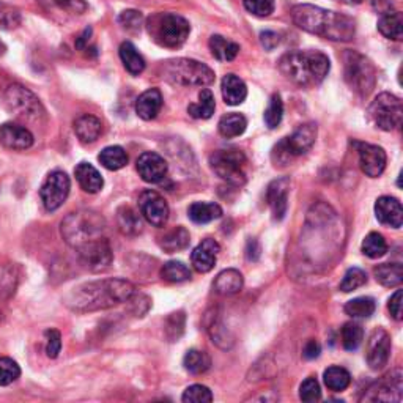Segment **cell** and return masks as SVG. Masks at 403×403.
Instances as JSON below:
<instances>
[{
	"label": "cell",
	"instance_id": "obj_1",
	"mask_svg": "<svg viewBox=\"0 0 403 403\" xmlns=\"http://www.w3.org/2000/svg\"><path fill=\"white\" fill-rule=\"evenodd\" d=\"M134 293L136 287L126 279H101L74 287L64 302L76 314H90L128 302Z\"/></svg>",
	"mask_w": 403,
	"mask_h": 403
},
{
	"label": "cell",
	"instance_id": "obj_2",
	"mask_svg": "<svg viewBox=\"0 0 403 403\" xmlns=\"http://www.w3.org/2000/svg\"><path fill=\"white\" fill-rule=\"evenodd\" d=\"M292 19L304 32L329 41L347 43L352 41L356 35V22L353 18L311 4L293 6Z\"/></svg>",
	"mask_w": 403,
	"mask_h": 403
},
{
	"label": "cell",
	"instance_id": "obj_3",
	"mask_svg": "<svg viewBox=\"0 0 403 403\" xmlns=\"http://www.w3.org/2000/svg\"><path fill=\"white\" fill-rule=\"evenodd\" d=\"M279 69L299 87H314L328 76L331 61L327 54L320 51H292L279 60Z\"/></svg>",
	"mask_w": 403,
	"mask_h": 403
},
{
	"label": "cell",
	"instance_id": "obj_4",
	"mask_svg": "<svg viewBox=\"0 0 403 403\" xmlns=\"http://www.w3.org/2000/svg\"><path fill=\"white\" fill-rule=\"evenodd\" d=\"M104 230V218L91 210L69 213L64 222H61V237L74 249H79L84 244L95 242L98 238H103Z\"/></svg>",
	"mask_w": 403,
	"mask_h": 403
},
{
	"label": "cell",
	"instance_id": "obj_5",
	"mask_svg": "<svg viewBox=\"0 0 403 403\" xmlns=\"http://www.w3.org/2000/svg\"><path fill=\"white\" fill-rule=\"evenodd\" d=\"M146 32L162 48L176 49L188 40L191 26L176 13H156L146 21Z\"/></svg>",
	"mask_w": 403,
	"mask_h": 403
},
{
	"label": "cell",
	"instance_id": "obj_6",
	"mask_svg": "<svg viewBox=\"0 0 403 403\" xmlns=\"http://www.w3.org/2000/svg\"><path fill=\"white\" fill-rule=\"evenodd\" d=\"M162 77L180 87H207L214 82V71L192 59H172L162 64Z\"/></svg>",
	"mask_w": 403,
	"mask_h": 403
},
{
	"label": "cell",
	"instance_id": "obj_7",
	"mask_svg": "<svg viewBox=\"0 0 403 403\" xmlns=\"http://www.w3.org/2000/svg\"><path fill=\"white\" fill-rule=\"evenodd\" d=\"M4 103L14 119L29 125H41L46 120V111L34 91L21 84H11L4 93Z\"/></svg>",
	"mask_w": 403,
	"mask_h": 403
},
{
	"label": "cell",
	"instance_id": "obj_8",
	"mask_svg": "<svg viewBox=\"0 0 403 403\" xmlns=\"http://www.w3.org/2000/svg\"><path fill=\"white\" fill-rule=\"evenodd\" d=\"M344 77L348 87L361 98H367L377 84L374 64L358 51H347L344 54Z\"/></svg>",
	"mask_w": 403,
	"mask_h": 403
},
{
	"label": "cell",
	"instance_id": "obj_9",
	"mask_svg": "<svg viewBox=\"0 0 403 403\" xmlns=\"http://www.w3.org/2000/svg\"><path fill=\"white\" fill-rule=\"evenodd\" d=\"M317 139V125L315 123H304L289 137L282 139L271 153V158L277 164H289L292 158L301 156L312 149Z\"/></svg>",
	"mask_w": 403,
	"mask_h": 403
},
{
	"label": "cell",
	"instance_id": "obj_10",
	"mask_svg": "<svg viewBox=\"0 0 403 403\" xmlns=\"http://www.w3.org/2000/svg\"><path fill=\"white\" fill-rule=\"evenodd\" d=\"M246 156L239 150H218L210 156L213 172L226 183L242 188L246 184Z\"/></svg>",
	"mask_w": 403,
	"mask_h": 403
},
{
	"label": "cell",
	"instance_id": "obj_11",
	"mask_svg": "<svg viewBox=\"0 0 403 403\" xmlns=\"http://www.w3.org/2000/svg\"><path fill=\"white\" fill-rule=\"evenodd\" d=\"M369 120L378 129L394 131L400 128L403 119V106L400 98L392 93H379L369 106Z\"/></svg>",
	"mask_w": 403,
	"mask_h": 403
},
{
	"label": "cell",
	"instance_id": "obj_12",
	"mask_svg": "<svg viewBox=\"0 0 403 403\" xmlns=\"http://www.w3.org/2000/svg\"><path fill=\"white\" fill-rule=\"evenodd\" d=\"M69 189H71V181H69V176L64 170H54V172H51L40 189V196L46 210H59L68 199Z\"/></svg>",
	"mask_w": 403,
	"mask_h": 403
},
{
	"label": "cell",
	"instance_id": "obj_13",
	"mask_svg": "<svg viewBox=\"0 0 403 403\" xmlns=\"http://www.w3.org/2000/svg\"><path fill=\"white\" fill-rule=\"evenodd\" d=\"M402 370L395 369L382 379L372 384L367 391H364L362 402H400L402 400Z\"/></svg>",
	"mask_w": 403,
	"mask_h": 403
},
{
	"label": "cell",
	"instance_id": "obj_14",
	"mask_svg": "<svg viewBox=\"0 0 403 403\" xmlns=\"http://www.w3.org/2000/svg\"><path fill=\"white\" fill-rule=\"evenodd\" d=\"M76 251L79 252V259L82 265L87 267L90 271H93V273H99V271L107 269L114 260L112 247L104 237L98 238L91 243L84 244Z\"/></svg>",
	"mask_w": 403,
	"mask_h": 403
},
{
	"label": "cell",
	"instance_id": "obj_15",
	"mask_svg": "<svg viewBox=\"0 0 403 403\" xmlns=\"http://www.w3.org/2000/svg\"><path fill=\"white\" fill-rule=\"evenodd\" d=\"M139 208L146 222L153 227H164L169 221V205L158 192L144 191L139 197Z\"/></svg>",
	"mask_w": 403,
	"mask_h": 403
},
{
	"label": "cell",
	"instance_id": "obj_16",
	"mask_svg": "<svg viewBox=\"0 0 403 403\" xmlns=\"http://www.w3.org/2000/svg\"><path fill=\"white\" fill-rule=\"evenodd\" d=\"M391 336L383 328L372 332L367 342V364L372 370H382L391 358Z\"/></svg>",
	"mask_w": 403,
	"mask_h": 403
},
{
	"label": "cell",
	"instance_id": "obj_17",
	"mask_svg": "<svg viewBox=\"0 0 403 403\" xmlns=\"http://www.w3.org/2000/svg\"><path fill=\"white\" fill-rule=\"evenodd\" d=\"M359 154V166L364 174L370 178H377L384 172L386 169V151L378 145H372L366 142L353 144Z\"/></svg>",
	"mask_w": 403,
	"mask_h": 403
},
{
	"label": "cell",
	"instance_id": "obj_18",
	"mask_svg": "<svg viewBox=\"0 0 403 403\" xmlns=\"http://www.w3.org/2000/svg\"><path fill=\"white\" fill-rule=\"evenodd\" d=\"M137 172L145 183L156 184L164 180L167 175V161L154 151H145L137 158Z\"/></svg>",
	"mask_w": 403,
	"mask_h": 403
},
{
	"label": "cell",
	"instance_id": "obj_19",
	"mask_svg": "<svg viewBox=\"0 0 403 403\" xmlns=\"http://www.w3.org/2000/svg\"><path fill=\"white\" fill-rule=\"evenodd\" d=\"M35 137L30 133V129L26 128L21 123H4L0 126V144L5 149L14 150V151H24L29 150L34 145Z\"/></svg>",
	"mask_w": 403,
	"mask_h": 403
},
{
	"label": "cell",
	"instance_id": "obj_20",
	"mask_svg": "<svg viewBox=\"0 0 403 403\" xmlns=\"http://www.w3.org/2000/svg\"><path fill=\"white\" fill-rule=\"evenodd\" d=\"M289 192H290V178H277L271 181L267 189V201L273 213L274 221H282L287 214L289 207Z\"/></svg>",
	"mask_w": 403,
	"mask_h": 403
},
{
	"label": "cell",
	"instance_id": "obj_21",
	"mask_svg": "<svg viewBox=\"0 0 403 403\" xmlns=\"http://www.w3.org/2000/svg\"><path fill=\"white\" fill-rule=\"evenodd\" d=\"M221 246L213 238H205L191 254V262L197 273H210L214 268Z\"/></svg>",
	"mask_w": 403,
	"mask_h": 403
},
{
	"label": "cell",
	"instance_id": "obj_22",
	"mask_svg": "<svg viewBox=\"0 0 403 403\" xmlns=\"http://www.w3.org/2000/svg\"><path fill=\"white\" fill-rule=\"evenodd\" d=\"M375 216L383 226L400 229L403 224V208L400 201L395 197L383 196L375 204Z\"/></svg>",
	"mask_w": 403,
	"mask_h": 403
},
{
	"label": "cell",
	"instance_id": "obj_23",
	"mask_svg": "<svg viewBox=\"0 0 403 403\" xmlns=\"http://www.w3.org/2000/svg\"><path fill=\"white\" fill-rule=\"evenodd\" d=\"M162 107V95L158 89H149L136 101V114L145 121L156 119Z\"/></svg>",
	"mask_w": 403,
	"mask_h": 403
},
{
	"label": "cell",
	"instance_id": "obj_24",
	"mask_svg": "<svg viewBox=\"0 0 403 403\" xmlns=\"http://www.w3.org/2000/svg\"><path fill=\"white\" fill-rule=\"evenodd\" d=\"M244 285L243 274L238 269H224L222 273L216 276L213 282L214 292L221 294V297H232L242 292Z\"/></svg>",
	"mask_w": 403,
	"mask_h": 403
},
{
	"label": "cell",
	"instance_id": "obj_25",
	"mask_svg": "<svg viewBox=\"0 0 403 403\" xmlns=\"http://www.w3.org/2000/svg\"><path fill=\"white\" fill-rule=\"evenodd\" d=\"M74 133L82 144H93L103 133V123L95 115L85 114L74 120Z\"/></svg>",
	"mask_w": 403,
	"mask_h": 403
},
{
	"label": "cell",
	"instance_id": "obj_26",
	"mask_svg": "<svg viewBox=\"0 0 403 403\" xmlns=\"http://www.w3.org/2000/svg\"><path fill=\"white\" fill-rule=\"evenodd\" d=\"M76 180L81 188L89 194H96L104 186V180L98 170L93 167L90 162H79L74 169Z\"/></svg>",
	"mask_w": 403,
	"mask_h": 403
},
{
	"label": "cell",
	"instance_id": "obj_27",
	"mask_svg": "<svg viewBox=\"0 0 403 403\" xmlns=\"http://www.w3.org/2000/svg\"><path fill=\"white\" fill-rule=\"evenodd\" d=\"M222 96L226 104L229 106H239L244 103L247 98V87L243 79H239L237 74H226L221 84Z\"/></svg>",
	"mask_w": 403,
	"mask_h": 403
},
{
	"label": "cell",
	"instance_id": "obj_28",
	"mask_svg": "<svg viewBox=\"0 0 403 403\" xmlns=\"http://www.w3.org/2000/svg\"><path fill=\"white\" fill-rule=\"evenodd\" d=\"M378 30L383 36L394 41H400L403 36V21L402 13L397 10H391L382 14L378 21Z\"/></svg>",
	"mask_w": 403,
	"mask_h": 403
},
{
	"label": "cell",
	"instance_id": "obj_29",
	"mask_svg": "<svg viewBox=\"0 0 403 403\" xmlns=\"http://www.w3.org/2000/svg\"><path fill=\"white\" fill-rule=\"evenodd\" d=\"M189 219L194 224H208L222 216V208L214 201H196L189 207Z\"/></svg>",
	"mask_w": 403,
	"mask_h": 403
},
{
	"label": "cell",
	"instance_id": "obj_30",
	"mask_svg": "<svg viewBox=\"0 0 403 403\" xmlns=\"http://www.w3.org/2000/svg\"><path fill=\"white\" fill-rule=\"evenodd\" d=\"M189 242H191L189 232L180 226L167 232L164 237H161L159 246L162 251H166L169 254H175L186 249V247L189 246Z\"/></svg>",
	"mask_w": 403,
	"mask_h": 403
},
{
	"label": "cell",
	"instance_id": "obj_31",
	"mask_svg": "<svg viewBox=\"0 0 403 403\" xmlns=\"http://www.w3.org/2000/svg\"><path fill=\"white\" fill-rule=\"evenodd\" d=\"M120 59L123 66L126 68V71L133 76H139L145 69V60L136 49V46L129 41L121 43L120 46Z\"/></svg>",
	"mask_w": 403,
	"mask_h": 403
},
{
	"label": "cell",
	"instance_id": "obj_32",
	"mask_svg": "<svg viewBox=\"0 0 403 403\" xmlns=\"http://www.w3.org/2000/svg\"><path fill=\"white\" fill-rule=\"evenodd\" d=\"M216 109V101L212 90L201 89L199 93V103H194L188 106V114L192 119L197 120H207L210 119Z\"/></svg>",
	"mask_w": 403,
	"mask_h": 403
},
{
	"label": "cell",
	"instance_id": "obj_33",
	"mask_svg": "<svg viewBox=\"0 0 403 403\" xmlns=\"http://www.w3.org/2000/svg\"><path fill=\"white\" fill-rule=\"evenodd\" d=\"M377 281L383 287H399L403 282V268L400 263H383L374 269Z\"/></svg>",
	"mask_w": 403,
	"mask_h": 403
},
{
	"label": "cell",
	"instance_id": "obj_34",
	"mask_svg": "<svg viewBox=\"0 0 403 403\" xmlns=\"http://www.w3.org/2000/svg\"><path fill=\"white\" fill-rule=\"evenodd\" d=\"M117 222H119V229L121 234L129 235V237L139 235L144 230L141 216H139L133 208H129V207H121L117 212Z\"/></svg>",
	"mask_w": 403,
	"mask_h": 403
},
{
	"label": "cell",
	"instance_id": "obj_35",
	"mask_svg": "<svg viewBox=\"0 0 403 403\" xmlns=\"http://www.w3.org/2000/svg\"><path fill=\"white\" fill-rule=\"evenodd\" d=\"M247 128V120L244 115L238 114V112H230L227 115H224V117L219 120V125L218 129L222 137H238L242 136Z\"/></svg>",
	"mask_w": 403,
	"mask_h": 403
},
{
	"label": "cell",
	"instance_id": "obj_36",
	"mask_svg": "<svg viewBox=\"0 0 403 403\" xmlns=\"http://www.w3.org/2000/svg\"><path fill=\"white\" fill-rule=\"evenodd\" d=\"M208 44H210V51L213 56L221 61H232L239 52V46L237 43L230 41L221 35H213Z\"/></svg>",
	"mask_w": 403,
	"mask_h": 403
},
{
	"label": "cell",
	"instance_id": "obj_37",
	"mask_svg": "<svg viewBox=\"0 0 403 403\" xmlns=\"http://www.w3.org/2000/svg\"><path fill=\"white\" fill-rule=\"evenodd\" d=\"M98 159L107 170H120L128 164V154L119 145L106 146V149L99 153Z\"/></svg>",
	"mask_w": 403,
	"mask_h": 403
},
{
	"label": "cell",
	"instance_id": "obj_38",
	"mask_svg": "<svg viewBox=\"0 0 403 403\" xmlns=\"http://www.w3.org/2000/svg\"><path fill=\"white\" fill-rule=\"evenodd\" d=\"M323 379L328 389L334 391V392L345 391L352 383V377L350 374H348V370H345L344 367H339V366H332L324 370Z\"/></svg>",
	"mask_w": 403,
	"mask_h": 403
},
{
	"label": "cell",
	"instance_id": "obj_39",
	"mask_svg": "<svg viewBox=\"0 0 403 403\" xmlns=\"http://www.w3.org/2000/svg\"><path fill=\"white\" fill-rule=\"evenodd\" d=\"M184 369L192 375H200L212 367V358L208 353L200 350H189L183 358Z\"/></svg>",
	"mask_w": 403,
	"mask_h": 403
},
{
	"label": "cell",
	"instance_id": "obj_40",
	"mask_svg": "<svg viewBox=\"0 0 403 403\" xmlns=\"http://www.w3.org/2000/svg\"><path fill=\"white\" fill-rule=\"evenodd\" d=\"M375 309H377L375 301L370 297L354 298L345 304L347 315L353 317V319H369V317L374 315Z\"/></svg>",
	"mask_w": 403,
	"mask_h": 403
},
{
	"label": "cell",
	"instance_id": "obj_41",
	"mask_svg": "<svg viewBox=\"0 0 403 403\" xmlns=\"http://www.w3.org/2000/svg\"><path fill=\"white\" fill-rule=\"evenodd\" d=\"M361 251L364 255H367L369 259H382L387 252V243L382 234L378 232H372L361 244Z\"/></svg>",
	"mask_w": 403,
	"mask_h": 403
},
{
	"label": "cell",
	"instance_id": "obj_42",
	"mask_svg": "<svg viewBox=\"0 0 403 403\" xmlns=\"http://www.w3.org/2000/svg\"><path fill=\"white\" fill-rule=\"evenodd\" d=\"M161 277L164 279V281L172 282V284L184 282V281H189V279H191V269L186 267L183 262L170 260V262L164 263V267H162Z\"/></svg>",
	"mask_w": 403,
	"mask_h": 403
},
{
	"label": "cell",
	"instance_id": "obj_43",
	"mask_svg": "<svg viewBox=\"0 0 403 403\" xmlns=\"http://www.w3.org/2000/svg\"><path fill=\"white\" fill-rule=\"evenodd\" d=\"M207 329L210 332L213 344L222 348V350H227V348L234 345V336L230 334V331L226 328V324L219 320V317H213L212 322L208 323Z\"/></svg>",
	"mask_w": 403,
	"mask_h": 403
},
{
	"label": "cell",
	"instance_id": "obj_44",
	"mask_svg": "<svg viewBox=\"0 0 403 403\" xmlns=\"http://www.w3.org/2000/svg\"><path fill=\"white\" fill-rule=\"evenodd\" d=\"M364 340V329L358 323H345L342 328V345L347 352L358 350Z\"/></svg>",
	"mask_w": 403,
	"mask_h": 403
},
{
	"label": "cell",
	"instance_id": "obj_45",
	"mask_svg": "<svg viewBox=\"0 0 403 403\" xmlns=\"http://www.w3.org/2000/svg\"><path fill=\"white\" fill-rule=\"evenodd\" d=\"M19 274L14 265L0 268V298H10L18 287Z\"/></svg>",
	"mask_w": 403,
	"mask_h": 403
},
{
	"label": "cell",
	"instance_id": "obj_46",
	"mask_svg": "<svg viewBox=\"0 0 403 403\" xmlns=\"http://www.w3.org/2000/svg\"><path fill=\"white\" fill-rule=\"evenodd\" d=\"M282 117H284V103L281 95H277L276 93V95H273L269 99L267 111L263 114V120H265V125L269 129H274L281 125Z\"/></svg>",
	"mask_w": 403,
	"mask_h": 403
},
{
	"label": "cell",
	"instance_id": "obj_47",
	"mask_svg": "<svg viewBox=\"0 0 403 403\" xmlns=\"http://www.w3.org/2000/svg\"><path fill=\"white\" fill-rule=\"evenodd\" d=\"M22 22V14L13 5L0 2V30L18 29Z\"/></svg>",
	"mask_w": 403,
	"mask_h": 403
},
{
	"label": "cell",
	"instance_id": "obj_48",
	"mask_svg": "<svg viewBox=\"0 0 403 403\" xmlns=\"http://www.w3.org/2000/svg\"><path fill=\"white\" fill-rule=\"evenodd\" d=\"M364 284H367L366 271H362L361 268H350L345 273L342 282H340V290L344 293H350L353 290H358Z\"/></svg>",
	"mask_w": 403,
	"mask_h": 403
},
{
	"label": "cell",
	"instance_id": "obj_49",
	"mask_svg": "<svg viewBox=\"0 0 403 403\" xmlns=\"http://www.w3.org/2000/svg\"><path fill=\"white\" fill-rule=\"evenodd\" d=\"M117 21L123 30H126V32L131 34H137L144 26V14L137 10H125L120 13Z\"/></svg>",
	"mask_w": 403,
	"mask_h": 403
},
{
	"label": "cell",
	"instance_id": "obj_50",
	"mask_svg": "<svg viewBox=\"0 0 403 403\" xmlns=\"http://www.w3.org/2000/svg\"><path fill=\"white\" fill-rule=\"evenodd\" d=\"M21 377V367L11 358H0V386H9Z\"/></svg>",
	"mask_w": 403,
	"mask_h": 403
},
{
	"label": "cell",
	"instance_id": "obj_51",
	"mask_svg": "<svg viewBox=\"0 0 403 403\" xmlns=\"http://www.w3.org/2000/svg\"><path fill=\"white\" fill-rule=\"evenodd\" d=\"M181 400L186 403H210L213 400V394L207 386L192 384L183 392Z\"/></svg>",
	"mask_w": 403,
	"mask_h": 403
},
{
	"label": "cell",
	"instance_id": "obj_52",
	"mask_svg": "<svg viewBox=\"0 0 403 403\" xmlns=\"http://www.w3.org/2000/svg\"><path fill=\"white\" fill-rule=\"evenodd\" d=\"M184 322H186V317L184 312H175V314H170L169 319L166 320V336L172 340H178L184 332Z\"/></svg>",
	"mask_w": 403,
	"mask_h": 403
},
{
	"label": "cell",
	"instance_id": "obj_53",
	"mask_svg": "<svg viewBox=\"0 0 403 403\" xmlns=\"http://www.w3.org/2000/svg\"><path fill=\"white\" fill-rule=\"evenodd\" d=\"M299 399L302 402H307V403H312V402H317V400L322 399V389H320L319 382H317V378L309 377L301 383Z\"/></svg>",
	"mask_w": 403,
	"mask_h": 403
},
{
	"label": "cell",
	"instance_id": "obj_54",
	"mask_svg": "<svg viewBox=\"0 0 403 403\" xmlns=\"http://www.w3.org/2000/svg\"><path fill=\"white\" fill-rule=\"evenodd\" d=\"M244 9L254 16L267 18L276 9L274 0H243Z\"/></svg>",
	"mask_w": 403,
	"mask_h": 403
},
{
	"label": "cell",
	"instance_id": "obj_55",
	"mask_svg": "<svg viewBox=\"0 0 403 403\" xmlns=\"http://www.w3.org/2000/svg\"><path fill=\"white\" fill-rule=\"evenodd\" d=\"M40 2L46 4L48 6H56L59 10L76 13V14H81L87 10L85 0H40Z\"/></svg>",
	"mask_w": 403,
	"mask_h": 403
},
{
	"label": "cell",
	"instance_id": "obj_56",
	"mask_svg": "<svg viewBox=\"0 0 403 403\" xmlns=\"http://www.w3.org/2000/svg\"><path fill=\"white\" fill-rule=\"evenodd\" d=\"M46 337V354L48 358L56 359L60 350H61V336L57 329H48L44 331Z\"/></svg>",
	"mask_w": 403,
	"mask_h": 403
},
{
	"label": "cell",
	"instance_id": "obj_57",
	"mask_svg": "<svg viewBox=\"0 0 403 403\" xmlns=\"http://www.w3.org/2000/svg\"><path fill=\"white\" fill-rule=\"evenodd\" d=\"M387 309H389V312L392 315L394 320L400 322L403 319V312H402V290L395 292L391 299H389V304H387Z\"/></svg>",
	"mask_w": 403,
	"mask_h": 403
},
{
	"label": "cell",
	"instance_id": "obj_58",
	"mask_svg": "<svg viewBox=\"0 0 403 403\" xmlns=\"http://www.w3.org/2000/svg\"><path fill=\"white\" fill-rule=\"evenodd\" d=\"M260 43L267 51H273L277 48L279 43H281V36H279L276 32L267 30V32L260 34Z\"/></svg>",
	"mask_w": 403,
	"mask_h": 403
},
{
	"label": "cell",
	"instance_id": "obj_59",
	"mask_svg": "<svg viewBox=\"0 0 403 403\" xmlns=\"http://www.w3.org/2000/svg\"><path fill=\"white\" fill-rule=\"evenodd\" d=\"M260 252H262V249H260L259 242H257V239L251 238L246 244V259L249 262H257L259 257H260Z\"/></svg>",
	"mask_w": 403,
	"mask_h": 403
},
{
	"label": "cell",
	"instance_id": "obj_60",
	"mask_svg": "<svg viewBox=\"0 0 403 403\" xmlns=\"http://www.w3.org/2000/svg\"><path fill=\"white\" fill-rule=\"evenodd\" d=\"M320 344L317 342V340H309V342L304 345V350H302V356H304L306 359H315L320 356Z\"/></svg>",
	"mask_w": 403,
	"mask_h": 403
},
{
	"label": "cell",
	"instance_id": "obj_61",
	"mask_svg": "<svg viewBox=\"0 0 403 403\" xmlns=\"http://www.w3.org/2000/svg\"><path fill=\"white\" fill-rule=\"evenodd\" d=\"M91 27H87L84 30V32L81 34L79 38H76V49H79V51H85L89 48V41H90V36H91Z\"/></svg>",
	"mask_w": 403,
	"mask_h": 403
},
{
	"label": "cell",
	"instance_id": "obj_62",
	"mask_svg": "<svg viewBox=\"0 0 403 403\" xmlns=\"http://www.w3.org/2000/svg\"><path fill=\"white\" fill-rule=\"evenodd\" d=\"M374 6L379 11V14H383L392 10V2H389V0H374Z\"/></svg>",
	"mask_w": 403,
	"mask_h": 403
},
{
	"label": "cell",
	"instance_id": "obj_63",
	"mask_svg": "<svg viewBox=\"0 0 403 403\" xmlns=\"http://www.w3.org/2000/svg\"><path fill=\"white\" fill-rule=\"evenodd\" d=\"M336 2H340L344 5H359L364 2V0H336Z\"/></svg>",
	"mask_w": 403,
	"mask_h": 403
},
{
	"label": "cell",
	"instance_id": "obj_64",
	"mask_svg": "<svg viewBox=\"0 0 403 403\" xmlns=\"http://www.w3.org/2000/svg\"><path fill=\"white\" fill-rule=\"evenodd\" d=\"M4 52V46H2V43H0V54Z\"/></svg>",
	"mask_w": 403,
	"mask_h": 403
}]
</instances>
